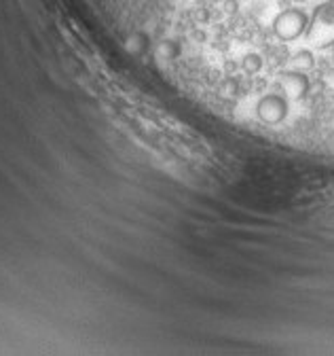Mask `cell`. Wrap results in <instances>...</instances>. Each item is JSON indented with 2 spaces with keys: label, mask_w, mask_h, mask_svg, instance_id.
Wrapping results in <instances>:
<instances>
[{
  "label": "cell",
  "mask_w": 334,
  "mask_h": 356,
  "mask_svg": "<svg viewBox=\"0 0 334 356\" xmlns=\"http://www.w3.org/2000/svg\"><path fill=\"white\" fill-rule=\"evenodd\" d=\"M307 40L317 49H328L334 45V0L317 5L309 17L305 32Z\"/></svg>",
  "instance_id": "obj_1"
},
{
  "label": "cell",
  "mask_w": 334,
  "mask_h": 356,
  "mask_svg": "<svg viewBox=\"0 0 334 356\" xmlns=\"http://www.w3.org/2000/svg\"><path fill=\"white\" fill-rule=\"evenodd\" d=\"M309 15L303 9H285L273 19V32L279 40L290 43L307 32Z\"/></svg>",
  "instance_id": "obj_2"
},
{
  "label": "cell",
  "mask_w": 334,
  "mask_h": 356,
  "mask_svg": "<svg viewBox=\"0 0 334 356\" xmlns=\"http://www.w3.org/2000/svg\"><path fill=\"white\" fill-rule=\"evenodd\" d=\"M256 115L266 125H277L288 115V100L281 94H266L256 104Z\"/></svg>",
  "instance_id": "obj_3"
},
{
  "label": "cell",
  "mask_w": 334,
  "mask_h": 356,
  "mask_svg": "<svg viewBox=\"0 0 334 356\" xmlns=\"http://www.w3.org/2000/svg\"><path fill=\"white\" fill-rule=\"evenodd\" d=\"M279 89L283 94H288L290 98L300 100L303 96L309 94V79L307 72H298V70H283L279 74Z\"/></svg>",
  "instance_id": "obj_4"
},
{
  "label": "cell",
  "mask_w": 334,
  "mask_h": 356,
  "mask_svg": "<svg viewBox=\"0 0 334 356\" xmlns=\"http://www.w3.org/2000/svg\"><path fill=\"white\" fill-rule=\"evenodd\" d=\"M315 66V57L309 49H300L290 57V68L298 72H309Z\"/></svg>",
  "instance_id": "obj_5"
},
{
  "label": "cell",
  "mask_w": 334,
  "mask_h": 356,
  "mask_svg": "<svg viewBox=\"0 0 334 356\" xmlns=\"http://www.w3.org/2000/svg\"><path fill=\"white\" fill-rule=\"evenodd\" d=\"M241 68H243V72H248V74L260 72V68H262V57H260L258 53H246L243 59H241Z\"/></svg>",
  "instance_id": "obj_6"
},
{
  "label": "cell",
  "mask_w": 334,
  "mask_h": 356,
  "mask_svg": "<svg viewBox=\"0 0 334 356\" xmlns=\"http://www.w3.org/2000/svg\"><path fill=\"white\" fill-rule=\"evenodd\" d=\"M218 94L222 98H235L237 94H239V83H237V79H233V76H227V79L220 83Z\"/></svg>",
  "instance_id": "obj_7"
},
{
  "label": "cell",
  "mask_w": 334,
  "mask_h": 356,
  "mask_svg": "<svg viewBox=\"0 0 334 356\" xmlns=\"http://www.w3.org/2000/svg\"><path fill=\"white\" fill-rule=\"evenodd\" d=\"M294 3H307V0H294Z\"/></svg>",
  "instance_id": "obj_8"
}]
</instances>
